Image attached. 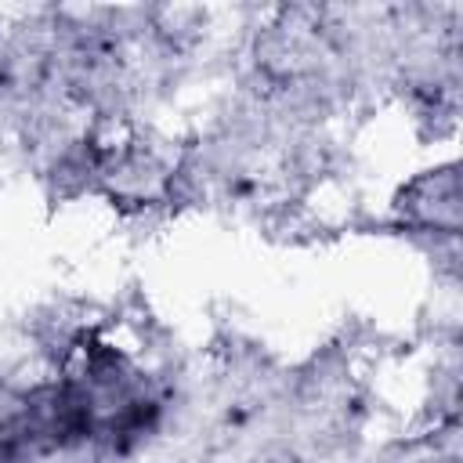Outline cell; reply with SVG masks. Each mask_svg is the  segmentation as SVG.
Wrapping results in <instances>:
<instances>
[{
	"label": "cell",
	"instance_id": "cell-1",
	"mask_svg": "<svg viewBox=\"0 0 463 463\" xmlns=\"http://www.w3.org/2000/svg\"><path fill=\"white\" fill-rule=\"evenodd\" d=\"M398 213H402L405 224H412L420 232L456 235V228H459V181H456V166L430 170V174L409 181L405 192L398 195Z\"/></svg>",
	"mask_w": 463,
	"mask_h": 463
}]
</instances>
